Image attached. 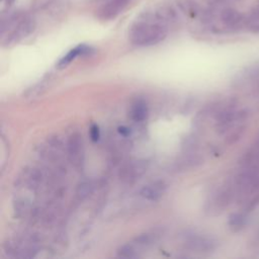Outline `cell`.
Wrapping results in <instances>:
<instances>
[{"label": "cell", "mask_w": 259, "mask_h": 259, "mask_svg": "<svg viewBox=\"0 0 259 259\" xmlns=\"http://www.w3.org/2000/svg\"><path fill=\"white\" fill-rule=\"evenodd\" d=\"M117 131H118V133H119L122 137H128L130 134H131V128H128V127L125 126V125L119 126Z\"/></svg>", "instance_id": "2e32d148"}, {"label": "cell", "mask_w": 259, "mask_h": 259, "mask_svg": "<svg viewBox=\"0 0 259 259\" xmlns=\"http://www.w3.org/2000/svg\"><path fill=\"white\" fill-rule=\"evenodd\" d=\"M91 192H92V185L89 182H82L81 184H79V186L77 188L76 195L79 199H84Z\"/></svg>", "instance_id": "4fadbf2b"}, {"label": "cell", "mask_w": 259, "mask_h": 259, "mask_svg": "<svg viewBox=\"0 0 259 259\" xmlns=\"http://www.w3.org/2000/svg\"><path fill=\"white\" fill-rule=\"evenodd\" d=\"M91 51L90 48H88L85 45H80L75 47L74 49H72L70 52H68L58 63V67L59 68H64L66 66H68L73 60H75L77 57L79 56H83V55H87L89 54V52Z\"/></svg>", "instance_id": "ba28073f"}, {"label": "cell", "mask_w": 259, "mask_h": 259, "mask_svg": "<svg viewBox=\"0 0 259 259\" xmlns=\"http://www.w3.org/2000/svg\"><path fill=\"white\" fill-rule=\"evenodd\" d=\"M155 239H156L155 234L146 233V234H142V235L138 236L135 239L134 243H136V245H139V246H149L155 242Z\"/></svg>", "instance_id": "7c38bea8"}, {"label": "cell", "mask_w": 259, "mask_h": 259, "mask_svg": "<svg viewBox=\"0 0 259 259\" xmlns=\"http://www.w3.org/2000/svg\"><path fill=\"white\" fill-rule=\"evenodd\" d=\"M34 29V23L31 20H23L8 37V42H15L27 36Z\"/></svg>", "instance_id": "52a82bcc"}, {"label": "cell", "mask_w": 259, "mask_h": 259, "mask_svg": "<svg viewBox=\"0 0 259 259\" xmlns=\"http://www.w3.org/2000/svg\"><path fill=\"white\" fill-rule=\"evenodd\" d=\"M186 247L197 253H204V252H210L214 248V242L207 237L192 234L186 238Z\"/></svg>", "instance_id": "5b68a950"}, {"label": "cell", "mask_w": 259, "mask_h": 259, "mask_svg": "<svg viewBox=\"0 0 259 259\" xmlns=\"http://www.w3.org/2000/svg\"><path fill=\"white\" fill-rule=\"evenodd\" d=\"M167 35V28L162 22L141 20L130 29V40L135 46L150 47L159 44Z\"/></svg>", "instance_id": "6da1fadb"}, {"label": "cell", "mask_w": 259, "mask_h": 259, "mask_svg": "<svg viewBox=\"0 0 259 259\" xmlns=\"http://www.w3.org/2000/svg\"><path fill=\"white\" fill-rule=\"evenodd\" d=\"M147 171V163L145 161H136L123 166L119 171V178L125 183L135 182Z\"/></svg>", "instance_id": "3957f363"}, {"label": "cell", "mask_w": 259, "mask_h": 259, "mask_svg": "<svg viewBox=\"0 0 259 259\" xmlns=\"http://www.w3.org/2000/svg\"><path fill=\"white\" fill-rule=\"evenodd\" d=\"M166 187L167 186L163 181H155L143 186L140 190V195L149 201H157L165 193Z\"/></svg>", "instance_id": "8992f818"}, {"label": "cell", "mask_w": 259, "mask_h": 259, "mask_svg": "<svg viewBox=\"0 0 259 259\" xmlns=\"http://www.w3.org/2000/svg\"><path fill=\"white\" fill-rule=\"evenodd\" d=\"M117 255L122 258H136L139 256L138 250L133 244H125L119 247L116 251Z\"/></svg>", "instance_id": "30bf717a"}, {"label": "cell", "mask_w": 259, "mask_h": 259, "mask_svg": "<svg viewBox=\"0 0 259 259\" xmlns=\"http://www.w3.org/2000/svg\"><path fill=\"white\" fill-rule=\"evenodd\" d=\"M90 138L93 142H97L100 138V131H99V127L97 124L93 123L91 126H90Z\"/></svg>", "instance_id": "5bb4252c"}, {"label": "cell", "mask_w": 259, "mask_h": 259, "mask_svg": "<svg viewBox=\"0 0 259 259\" xmlns=\"http://www.w3.org/2000/svg\"><path fill=\"white\" fill-rule=\"evenodd\" d=\"M148 113H149L148 106L144 100L139 99L134 102L132 109H131V116H132L133 120H135L137 122L144 121L148 117Z\"/></svg>", "instance_id": "9c48e42d"}, {"label": "cell", "mask_w": 259, "mask_h": 259, "mask_svg": "<svg viewBox=\"0 0 259 259\" xmlns=\"http://www.w3.org/2000/svg\"><path fill=\"white\" fill-rule=\"evenodd\" d=\"M244 223V219L239 214H234L230 220V225L232 227H240Z\"/></svg>", "instance_id": "9a60e30c"}, {"label": "cell", "mask_w": 259, "mask_h": 259, "mask_svg": "<svg viewBox=\"0 0 259 259\" xmlns=\"http://www.w3.org/2000/svg\"><path fill=\"white\" fill-rule=\"evenodd\" d=\"M130 2L131 0H109L97 11V16L102 20H110L116 17Z\"/></svg>", "instance_id": "277c9868"}, {"label": "cell", "mask_w": 259, "mask_h": 259, "mask_svg": "<svg viewBox=\"0 0 259 259\" xmlns=\"http://www.w3.org/2000/svg\"><path fill=\"white\" fill-rule=\"evenodd\" d=\"M68 156L71 163L79 168L84 160V149H83V140L80 134L74 133L72 134L67 143Z\"/></svg>", "instance_id": "7a4b0ae2"}, {"label": "cell", "mask_w": 259, "mask_h": 259, "mask_svg": "<svg viewBox=\"0 0 259 259\" xmlns=\"http://www.w3.org/2000/svg\"><path fill=\"white\" fill-rule=\"evenodd\" d=\"M178 6L182 11L189 15H195L196 13V4L192 0H177Z\"/></svg>", "instance_id": "8fae6325"}]
</instances>
